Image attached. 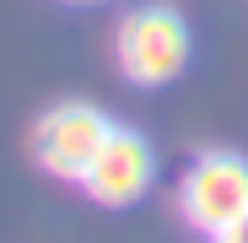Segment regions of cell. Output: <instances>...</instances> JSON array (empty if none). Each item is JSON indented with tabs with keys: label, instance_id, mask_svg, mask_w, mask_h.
<instances>
[{
	"label": "cell",
	"instance_id": "cell-5",
	"mask_svg": "<svg viewBox=\"0 0 248 243\" xmlns=\"http://www.w3.org/2000/svg\"><path fill=\"white\" fill-rule=\"evenodd\" d=\"M211 243H248V216H243V222H232L227 232H216Z\"/></svg>",
	"mask_w": 248,
	"mask_h": 243
},
{
	"label": "cell",
	"instance_id": "cell-1",
	"mask_svg": "<svg viewBox=\"0 0 248 243\" xmlns=\"http://www.w3.org/2000/svg\"><path fill=\"white\" fill-rule=\"evenodd\" d=\"M113 54H119V70L135 81V87H168V81L184 76L194 44H189V22L151 0V6H135L130 16L119 22V38H113Z\"/></svg>",
	"mask_w": 248,
	"mask_h": 243
},
{
	"label": "cell",
	"instance_id": "cell-3",
	"mask_svg": "<svg viewBox=\"0 0 248 243\" xmlns=\"http://www.w3.org/2000/svg\"><path fill=\"white\" fill-rule=\"evenodd\" d=\"M113 130V119L92 103H54L44 119L32 125V157L49 178H65V184H81L92 168V157L103 151Z\"/></svg>",
	"mask_w": 248,
	"mask_h": 243
},
{
	"label": "cell",
	"instance_id": "cell-6",
	"mask_svg": "<svg viewBox=\"0 0 248 243\" xmlns=\"http://www.w3.org/2000/svg\"><path fill=\"white\" fill-rule=\"evenodd\" d=\"M76 6H97V0H76Z\"/></svg>",
	"mask_w": 248,
	"mask_h": 243
},
{
	"label": "cell",
	"instance_id": "cell-4",
	"mask_svg": "<svg viewBox=\"0 0 248 243\" xmlns=\"http://www.w3.org/2000/svg\"><path fill=\"white\" fill-rule=\"evenodd\" d=\"M156 184V151L146 135L113 125L103 151L92 157L87 178H81V189H87V200H97V206H135V200Z\"/></svg>",
	"mask_w": 248,
	"mask_h": 243
},
{
	"label": "cell",
	"instance_id": "cell-2",
	"mask_svg": "<svg viewBox=\"0 0 248 243\" xmlns=\"http://www.w3.org/2000/svg\"><path fill=\"white\" fill-rule=\"evenodd\" d=\"M178 211L200 238H216L248 216V157L237 151H205L178 178Z\"/></svg>",
	"mask_w": 248,
	"mask_h": 243
}]
</instances>
